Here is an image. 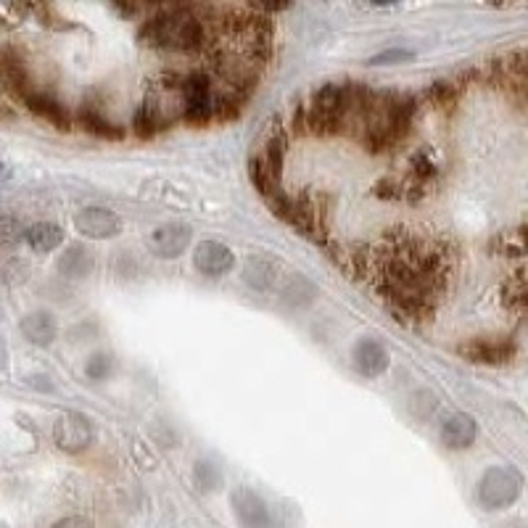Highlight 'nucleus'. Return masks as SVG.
Segmentation results:
<instances>
[{
    "label": "nucleus",
    "mask_w": 528,
    "mask_h": 528,
    "mask_svg": "<svg viewBox=\"0 0 528 528\" xmlns=\"http://www.w3.org/2000/svg\"><path fill=\"white\" fill-rule=\"evenodd\" d=\"M156 14L148 16L138 27V43L154 51L193 53L212 43L214 30L209 22V6L196 3H172L156 6Z\"/></svg>",
    "instance_id": "nucleus-1"
},
{
    "label": "nucleus",
    "mask_w": 528,
    "mask_h": 528,
    "mask_svg": "<svg viewBox=\"0 0 528 528\" xmlns=\"http://www.w3.org/2000/svg\"><path fill=\"white\" fill-rule=\"evenodd\" d=\"M180 96H183V122L188 125H212L217 90L204 69L180 74Z\"/></svg>",
    "instance_id": "nucleus-2"
},
{
    "label": "nucleus",
    "mask_w": 528,
    "mask_h": 528,
    "mask_svg": "<svg viewBox=\"0 0 528 528\" xmlns=\"http://www.w3.org/2000/svg\"><path fill=\"white\" fill-rule=\"evenodd\" d=\"M521 486V476L513 468H489L478 484V499L486 510H502L518 499Z\"/></svg>",
    "instance_id": "nucleus-3"
},
{
    "label": "nucleus",
    "mask_w": 528,
    "mask_h": 528,
    "mask_svg": "<svg viewBox=\"0 0 528 528\" xmlns=\"http://www.w3.org/2000/svg\"><path fill=\"white\" fill-rule=\"evenodd\" d=\"M53 441L66 455H80L93 444V426L80 412H64L53 423Z\"/></svg>",
    "instance_id": "nucleus-4"
},
{
    "label": "nucleus",
    "mask_w": 528,
    "mask_h": 528,
    "mask_svg": "<svg viewBox=\"0 0 528 528\" xmlns=\"http://www.w3.org/2000/svg\"><path fill=\"white\" fill-rule=\"evenodd\" d=\"M457 354L476 365H505L518 354V346L507 338H473L457 346Z\"/></svg>",
    "instance_id": "nucleus-5"
},
{
    "label": "nucleus",
    "mask_w": 528,
    "mask_h": 528,
    "mask_svg": "<svg viewBox=\"0 0 528 528\" xmlns=\"http://www.w3.org/2000/svg\"><path fill=\"white\" fill-rule=\"evenodd\" d=\"M230 505L243 528H275L270 507L264 505V499L257 492H251L249 486H238L230 497Z\"/></svg>",
    "instance_id": "nucleus-6"
},
{
    "label": "nucleus",
    "mask_w": 528,
    "mask_h": 528,
    "mask_svg": "<svg viewBox=\"0 0 528 528\" xmlns=\"http://www.w3.org/2000/svg\"><path fill=\"white\" fill-rule=\"evenodd\" d=\"M74 228H77V233L85 235V238L106 241V238H114V235L122 233V220H119L111 209L88 206V209H82V212L74 217Z\"/></svg>",
    "instance_id": "nucleus-7"
},
{
    "label": "nucleus",
    "mask_w": 528,
    "mask_h": 528,
    "mask_svg": "<svg viewBox=\"0 0 528 528\" xmlns=\"http://www.w3.org/2000/svg\"><path fill=\"white\" fill-rule=\"evenodd\" d=\"M191 235V225H185V222H169V225H162V228H156L154 233H151L148 246H151V251H154L156 257L175 259L188 251Z\"/></svg>",
    "instance_id": "nucleus-8"
},
{
    "label": "nucleus",
    "mask_w": 528,
    "mask_h": 528,
    "mask_svg": "<svg viewBox=\"0 0 528 528\" xmlns=\"http://www.w3.org/2000/svg\"><path fill=\"white\" fill-rule=\"evenodd\" d=\"M0 80H3V85H6L14 96L22 98V101L35 90L32 88L27 61H24L22 53L14 51V48H3V51H0Z\"/></svg>",
    "instance_id": "nucleus-9"
},
{
    "label": "nucleus",
    "mask_w": 528,
    "mask_h": 528,
    "mask_svg": "<svg viewBox=\"0 0 528 528\" xmlns=\"http://www.w3.org/2000/svg\"><path fill=\"white\" fill-rule=\"evenodd\" d=\"M24 106L35 114V117H40L43 122H48V125H53L56 130H72V114H69V109H66L64 103L59 101L56 96H51V93H45V90H32L30 96L24 98Z\"/></svg>",
    "instance_id": "nucleus-10"
},
{
    "label": "nucleus",
    "mask_w": 528,
    "mask_h": 528,
    "mask_svg": "<svg viewBox=\"0 0 528 528\" xmlns=\"http://www.w3.org/2000/svg\"><path fill=\"white\" fill-rule=\"evenodd\" d=\"M193 262L204 275H212V278H220L225 272L233 270V251L220 241H204L196 246V254H193Z\"/></svg>",
    "instance_id": "nucleus-11"
},
{
    "label": "nucleus",
    "mask_w": 528,
    "mask_h": 528,
    "mask_svg": "<svg viewBox=\"0 0 528 528\" xmlns=\"http://www.w3.org/2000/svg\"><path fill=\"white\" fill-rule=\"evenodd\" d=\"M77 122L85 132L96 135V138H106V140H122L125 138V130L117 127L106 117V111L93 101H82L80 111H77Z\"/></svg>",
    "instance_id": "nucleus-12"
},
{
    "label": "nucleus",
    "mask_w": 528,
    "mask_h": 528,
    "mask_svg": "<svg viewBox=\"0 0 528 528\" xmlns=\"http://www.w3.org/2000/svg\"><path fill=\"white\" fill-rule=\"evenodd\" d=\"M391 360L386 346L373 341V338H365L360 344L354 346V367L360 370L365 378H378L389 370Z\"/></svg>",
    "instance_id": "nucleus-13"
},
{
    "label": "nucleus",
    "mask_w": 528,
    "mask_h": 528,
    "mask_svg": "<svg viewBox=\"0 0 528 528\" xmlns=\"http://www.w3.org/2000/svg\"><path fill=\"white\" fill-rule=\"evenodd\" d=\"M478 436L476 420L465 415V412H457L452 418L444 420L441 426V441L447 449H468Z\"/></svg>",
    "instance_id": "nucleus-14"
},
{
    "label": "nucleus",
    "mask_w": 528,
    "mask_h": 528,
    "mask_svg": "<svg viewBox=\"0 0 528 528\" xmlns=\"http://www.w3.org/2000/svg\"><path fill=\"white\" fill-rule=\"evenodd\" d=\"M243 278L257 291H275V286L280 283V262L270 257L249 259L243 267Z\"/></svg>",
    "instance_id": "nucleus-15"
},
{
    "label": "nucleus",
    "mask_w": 528,
    "mask_h": 528,
    "mask_svg": "<svg viewBox=\"0 0 528 528\" xmlns=\"http://www.w3.org/2000/svg\"><path fill=\"white\" fill-rule=\"evenodd\" d=\"M22 333L37 346H51L56 341V320L48 312H32L22 320Z\"/></svg>",
    "instance_id": "nucleus-16"
},
{
    "label": "nucleus",
    "mask_w": 528,
    "mask_h": 528,
    "mask_svg": "<svg viewBox=\"0 0 528 528\" xmlns=\"http://www.w3.org/2000/svg\"><path fill=\"white\" fill-rule=\"evenodd\" d=\"M24 238L30 243L32 249L40 251V254H48V251H56L64 243V230L53 222H37L30 230H24Z\"/></svg>",
    "instance_id": "nucleus-17"
},
{
    "label": "nucleus",
    "mask_w": 528,
    "mask_h": 528,
    "mask_svg": "<svg viewBox=\"0 0 528 528\" xmlns=\"http://www.w3.org/2000/svg\"><path fill=\"white\" fill-rule=\"evenodd\" d=\"M317 296L315 286L309 283L304 275H291V278H286V283H283V299L288 301V304H294V307H307V304H312Z\"/></svg>",
    "instance_id": "nucleus-18"
},
{
    "label": "nucleus",
    "mask_w": 528,
    "mask_h": 528,
    "mask_svg": "<svg viewBox=\"0 0 528 528\" xmlns=\"http://www.w3.org/2000/svg\"><path fill=\"white\" fill-rule=\"evenodd\" d=\"M59 270L69 278H85L90 270H93V257H90L88 249H82V246H72V249L66 251L64 257L59 259Z\"/></svg>",
    "instance_id": "nucleus-19"
},
{
    "label": "nucleus",
    "mask_w": 528,
    "mask_h": 528,
    "mask_svg": "<svg viewBox=\"0 0 528 528\" xmlns=\"http://www.w3.org/2000/svg\"><path fill=\"white\" fill-rule=\"evenodd\" d=\"M193 478H196V486L201 492H217L222 484L220 468H217L214 462H206V460L198 462L196 470H193Z\"/></svg>",
    "instance_id": "nucleus-20"
},
{
    "label": "nucleus",
    "mask_w": 528,
    "mask_h": 528,
    "mask_svg": "<svg viewBox=\"0 0 528 528\" xmlns=\"http://www.w3.org/2000/svg\"><path fill=\"white\" fill-rule=\"evenodd\" d=\"M505 304L513 312H523L526 309V278H523V272H515L513 278H507Z\"/></svg>",
    "instance_id": "nucleus-21"
},
{
    "label": "nucleus",
    "mask_w": 528,
    "mask_h": 528,
    "mask_svg": "<svg viewBox=\"0 0 528 528\" xmlns=\"http://www.w3.org/2000/svg\"><path fill=\"white\" fill-rule=\"evenodd\" d=\"M460 93L462 88L460 85H455V82H436L431 88V93H428V98H431L436 106H441V109H444V106L452 109L457 103V98H460Z\"/></svg>",
    "instance_id": "nucleus-22"
},
{
    "label": "nucleus",
    "mask_w": 528,
    "mask_h": 528,
    "mask_svg": "<svg viewBox=\"0 0 528 528\" xmlns=\"http://www.w3.org/2000/svg\"><path fill=\"white\" fill-rule=\"evenodd\" d=\"M24 238V228L22 222L16 217H0V246H16V243Z\"/></svg>",
    "instance_id": "nucleus-23"
},
{
    "label": "nucleus",
    "mask_w": 528,
    "mask_h": 528,
    "mask_svg": "<svg viewBox=\"0 0 528 528\" xmlns=\"http://www.w3.org/2000/svg\"><path fill=\"white\" fill-rule=\"evenodd\" d=\"M494 246H502V254H505V257H521L523 251H526V241H523L521 230H513V233L497 235V241H494Z\"/></svg>",
    "instance_id": "nucleus-24"
},
{
    "label": "nucleus",
    "mask_w": 528,
    "mask_h": 528,
    "mask_svg": "<svg viewBox=\"0 0 528 528\" xmlns=\"http://www.w3.org/2000/svg\"><path fill=\"white\" fill-rule=\"evenodd\" d=\"M415 59V51L410 48H389V51L378 53L373 59L367 61L370 66H391V64H404V61Z\"/></svg>",
    "instance_id": "nucleus-25"
},
{
    "label": "nucleus",
    "mask_w": 528,
    "mask_h": 528,
    "mask_svg": "<svg viewBox=\"0 0 528 528\" xmlns=\"http://www.w3.org/2000/svg\"><path fill=\"white\" fill-rule=\"evenodd\" d=\"M111 373V357L109 354H93L85 365V375L90 381H103Z\"/></svg>",
    "instance_id": "nucleus-26"
},
{
    "label": "nucleus",
    "mask_w": 528,
    "mask_h": 528,
    "mask_svg": "<svg viewBox=\"0 0 528 528\" xmlns=\"http://www.w3.org/2000/svg\"><path fill=\"white\" fill-rule=\"evenodd\" d=\"M375 196L386 198V201L402 198V183H399L396 177H386V180H381V183L375 185Z\"/></svg>",
    "instance_id": "nucleus-27"
},
{
    "label": "nucleus",
    "mask_w": 528,
    "mask_h": 528,
    "mask_svg": "<svg viewBox=\"0 0 528 528\" xmlns=\"http://www.w3.org/2000/svg\"><path fill=\"white\" fill-rule=\"evenodd\" d=\"M53 528H96V526H93V521L85 518V515H69V518L59 521Z\"/></svg>",
    "instance_id": "nucleus-28"
},
{
    "label": "nucleus",
    "mask_w": 528,
    "mask_h": 528,
    "mask_svg": "<svg viewBox=\"0 0 528 528\" xmlns=\"http://www.w3.org/2000/svg\"><path fill=\"white\" fill-rule=\"evenodd\" d=\"M8 177V167L3 162H0V183H3V180H6Z\"/></svg>",
    "instance_id": "nucleus-29"
}]
</instances>
